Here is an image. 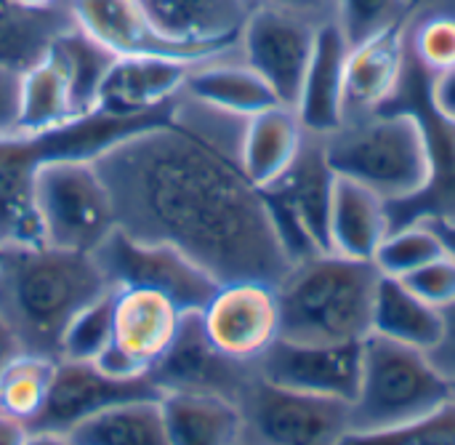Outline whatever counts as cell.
Wrapping results in <instances>:
<instances>
[{"label":"cell","mask_w":455,"mask_h":445,"mask_svg":"<svg viewBox=\"0 0 455 445\" xmlns=\"http://www.w3.org/2000/svg\"><path fill=\"white\" fill-rule=\"evenodd\" d=\"M245 120L181 93L163 123L115 142L93 163L128 238L179 248L219 286H280L293 264L264 190L243 168Z\"/></svg>","instance_id":"6da1fadb"},{"label":"cell","mask_w":455,"mask_h":445,"mask_svg":"<svg viewBox=\"0 0 455 445\" xmlns=\"http://www.w3.org/2000/svg\"><path fill=\"white\" fill-rule=\"evenodd\" d=\"M107 291L93 254L45 243L0 246V320L24 352L59 360L72 318Z\"/></svg>","instance_id":"7a4b0ae2"},{"label":"cell","mask_w":455,"mask_h":445,"mask_svg":"<svg viewBox=\"0 0 455 445\" xmlns=\"http://www.w3.org/2000/svg\"><path fill=\"white\" fill-rule=\"evenodd\" d=\"M323 142L336 176L376 192L392 208L421 200L435 184V136L424 115L411 107L349 117Z\"/></svg>","instance_id":"3957f363"},{"label":"cell","mask_w":455,"mask_h":445,"mask_svg":"<svg viewBox=\"0 0 455 445\" xmlns=\"http://www.w3.org/2000/svg\"><path fill=\"white\" fill-rule=\"evenodd\" d=\"M168 112L144 117L91 112L48 131L0 136V246L43 243L35 214V176L45 163L93 160L115 142L163 123Z\"/></svg>","instance_id":"277c9868"},{"label":"cell","mask_w":455,"mask_h":445,"mask_svg":"<svg viewBox=\"0 0 455 445\" xmlns=\"http://www.w3.org/2000/svg\"><path fill=\"white\" fill-rule=\"evenodd\" d=\"M381 272L373 262L317 254L291 267L277 286L280 323L288 342L349 344L373 334Z\"/></svg>","instance_id":"5b68a950"},{"label":"cell","mask_w":455,"mask_h":445,"mask_svg":"<svg viewBox=\"0 0 455 445\" xmlns=\"http://www.w3.org/2000/svg\"><path fill=\"white\" fill-rule=\"evenodd\" d=\"M455 395L429 352L371 334L363 342L360 387L349 406V433H384L416 422Z\"/></svg>","instance_id":"8992f818"},{"label":"cell","mask_w":455,"mask_h":445,"mask_svg":"<svg viewBox=\"0 0 455 445\" xmlns=\"http://www.w3.org/2000/svg\"><path fill=\"white\" fill-rule=\"evenodd\" d=\"M35 214L45 246L93 254L115 230V203L93 160H51L35 176Z\"/></svg>","instance_id":"52a82bcc"},{"label":"cell","mask_w":455,"mask_h":445,"mask_svg":"<svg viewBox=\"0 0 455 445\" xmlns=\"http://www.w3.org/2000/svg\"><path fill=\"white\" fill-rule=\"evenodd\" d=\"M336 179L339 176L328 163L323 136L307 134L293 166L275 184L264 187L275 230L291 264L317 254H331L328 219Z\"/></svg>","instance_id":"ba28073f"},{"label":"cell","mask_w":455,"mask_h":445,"mask_svg":"<svg viewBox=\"0 0 455 445\" xmlns=\"http://www.w3.org/2000/svg\"><path fill=\"white\" fill-rule=\"evenodd\" d=\"M243 445H341L349 435V403L288 390L261 374L237 400Z\"/></svg>","instance_id":"9c48e42d"},{"label":"cell","mask_w":455,"mask_h":445,"mask_svg":"<svg viewBox=\"0 0 455 445\" xmlns=\"http://www.w3.org/2000/svg\"><path fill=\"white\" fill-rule=\"evenodd\" d=\"M93 259L112 291L147 288L168 296L181 312H200L216 294L219 283L179 248L165 243H144L115 230Z\"/></svg>","instance_id":"30bf717a"},{"label":"cell","mask_w":455,"mask_h":445,"mask_svg":"<svg viewBox=\"0 0 455 445\" xmlns=\"http://www.w3.org/2000/svg\"><path fill=\"white\" fill-rule=\"evenodd\" d=\"M184 312L163 294L117 288L112 304V342L93 363L117 379L149 376L171 350Z\"/></svg>","instance_id":"8fae6325"},{"label":"cell","mask_w":455,"mask_h":445,"mask_svg":"<svg viewBox=\"0 0 455 445\" xmlns=\"http://www.w3.org/2000/svg\"><path fill=\"white\" fill-rule=\"evenodd\" d=\"M208 342L237 363L256 366L283 336L277 286L240 280L216 288L200 310Z\"/></svg>","instance_id":"7c38bea8"},{"label":"cell","mask_w":455,"mask_h":445,"mask_svg":"<svg viewBox=\"0 0 455 445\" xmlns=\"http://www.w3.org/2000/svg\"><path fill=\"white\" fill-rule=\"evenodd\" d=\"M317 29L320 27H312L304 19L267 8H253L240 29V59L267 80L285 107H293L299 99Z\"/></svg>","instance_id":"4fadbf2b"},{"label":"cell","mask_w":455,"mask_h":445,"mask_svg":"<svg viewBox=\"0 0 455 445\" xmlns=\"http://www.w3.org/2000/svg\"><path fill=\"white\" fill-rule=\"evenodd\" d=\"M144 398H163L152 376L117 379L104 374L93 363L56 360L48 400L40 417L29 425V433L69 435L77 425L88 422L91 417L117 403L144 400Z\"/></svg>","instance_id":"5bb4252c"},{"label":"cell","mask_w":455,"mask_h":445,"mask_svg":"<svg viewBox=\"0 0 455 445\" xmlns=\"http://www.w3.org/2000/svg\"><path fill=\"white\" fill-rule=\"evenodd\" d=\"M259 368L221 355L205 336L200 312H184L179 334L163 360L152 368V382L160 392L213 395L237 403Z\"/></svg>","instance_id":"9a60e30c"},{"label":"cell","mask_w":455,"mask_h":445,"mask_svg":"<svg viewBox=\"0 0 455 445\" xmlns=\"http://www.w3.org/2000/svg\"><path fill=\"white\" fill-rule=\"evenodd\" d=\"M256 368L272 384L344 400L352 406L360 387L363 342L304 344L277 339L269 352L256 363Z\"/></svg>","instance_id":"2e32d148"},{"label":"cell","mask_w":455,"mask_h":445,"mask_svg":"<svg viewBox=\"0 0 455 445\" xmlns=\"http://www.w3.org/2000/svg\"><path fill=\"white\" fill-rule=\"evenodd\" d=\"M67 8L72 21L115 56H171L189 61L213 59L168 37L139 0H69Z\"/></svg>","instance_id":"e0dca14e"},{"label":"cell","mask_w":455,"mask_h":445,"mask_svg":"<svg viewBox=\"0 0 455 445\" xmlns=\"http://www.w3.org/2000/svg\"><path fill=\"white\" fill-rule=\"evenodd\" d=\"M195 64L171 56H117L99 88L96 112L115 117L168 112L181 96Z\"/></svg>","instance_id":"ac0fdd59"},{"label":"cell","mask_w":455,"mask_h":445,"mask_svg":"<svg viewBox=\"0 0 455 445\" xmlns=\"http://www.w3.org/2000/svg\"><path fill=\"white\" fill-rule=\"evenodd\" d=\"M405 69H408L405 24H395L349 45L347 64H344L347 120L395 104L405 80Z\"/></svg>","instance_id":"d6986e66"},{"label":"cell","mask_w":455,"mask_h":445,"mask_svg":"<svg viewBox=\"0 0 455 445\" xmlns=\"http://www.w3.org/2000/svg\"><path fill=\"white\" fill-rule=\"evenodd\" d=\"M149 19L173 40L208 56L237 51V37L251 16V0H139Z\"/></svg>","instance_id":"ffe728a7"},{"label":"cell","mask_w":455,"mask_h":445,"mask_svg":"<svg viewBox=\"0 0 455 445\" xmlns=\"http://www.w3.org/2000/svg\"><path fill=\"white\" fill-rule=\"evenodd\" d=\"M349 43L339 21L317 29L315 51L293 104L301 125L312 136H331L347 120L344 107V64Z\"/></svg>","instance_id":"44dd1931"},{"label":"cell","mask_w":455,"mask_h":445,"mask_svg":"<svg viewBox=\"0 0 455 445\" xmlns=\"http://www.w3.org/2000/svg\"><path fill=\"white\" fill-rule=\"evenodd\" d=\"M392 232V206L376 192L336 179L331 219H328V248L347 259L373 262L379 246Z\"/></svg>","instance_id":"7402d4cb"},{"label":"cell","mask_w":455,"mask_h":445,"mask_svg":"<svg viewBox=\"0 0 455 445\" xmlns=\"http://www.w3.org/2000/svg\"><path fill=\"white\" fill-rule=\"evenodd\" d=\"M181 93L200 104L240 117H251L261 109L280 104L267 80L240 59V51L197 61L189 69Z\"/></svg>","instance_id":"603a6c76"},{"label":"cell","mask_w":455,"mask_h":445,"mask_svg":"<svg viewBox=\"0 0 455 445\" xmlns=\"http://www.w3.org/2000/svg\"><path fill=\"white\" fill-rule=\"evenodd\" d=\"M307 131L293 107L275 104L245 120L243 131V168L256 187L275 184L296 160Z\"/></svg>","instance_id":"cb8c5ba5"},{"label":"cell","mask_w":455,"mask_h":445,"mask_svg":"<svg viewBox=\"0 0 455 445\" xmlns=\"http://www.w3.org/2000/svg\"><path fill=\"white\" fill-rule=\"evenodd\" d=\"M160 406L171 445H243L240 406L227 398L163 392Z\"/></svg>","instance_id":"d4e9b609"},{"label":"cell","mask_w":455,"mask_h":445,"mask_svg":"<svg viewBox=\"0 0 455 445\" xmlns=\"http://www.w3.org/2000/svg\"><path fill=\"white\" fill-rule=\"evenodd\" d=\"M373 334L421 352H432L443 342L445 315L435 304L416 296L403 280L381 275L373 307Z\"/></svg>","instance_id":"484cf974"},{"label":"cell","mask_w":455,"mask_h":445,"mask_svg":"<svg viewBox=\"0 0 455 445\" xmlns=\"http://www.w3.org/2000/svg\"><path fill=\"white\" fill-rule=\"evenodd\" d=\"M75 117L80 115L72 99L69 80L48 45L37 61H32L27 69L19 72V131L16 134L48 131Z\"/></svg>","instance_id":"4316f807"},{"label":"cell","mask_w":455,"mask_h":445,"mask_svg":"<svg viewBox=\"0 0 455 445\" xmlns=\"http://www.w3.org/2000/svg\"><path fill=\"white\" fill-rule=\"evenodd\" d=\"M67 438L72 445H171L160 398L117 403L77 425Z\"/></svg>","instance_id":"83f0119b"},{"label":"cell","mask_w":455,"mask_h":445,"mask_svg":"<svg viewBox=\"0 0 455 445\" xmlns=\"http://www.w3.org/2000/svg\"><path fill=\"white\" fill-rule=\"evenodd\" d=\"M69 24V8L29 11L11 0H0V64L16 72L27 69Z\"/></svg>","instance_id":"f1b7e54d"},{"label":"cell","mask_w":455,"mask_h":445,"mask_svg":"<svg viewBox=\"0 0 455 445\" xmlns=\"http://www.w3.org/2000/svg\"><path fill=\"white\" fill-rule=\"evenodd\" d=\"M51 53L59 59V64L69 80L77 115L83 117V115L96 112L99 88L117 56L112 51H107L101 43H96L91 35H85L75 21L53 37Z\"/></svg>","instance_id":"f546056e"},{"label":"cell","mask_w":455,"mask_h":445,"mask_svg":"<svg viewBox=\"0 0 455 445\" xmlns=\"http://www.w3.org/2000/svg\"><path fill=\"white\" fill-rule=\"evenodd\" d=\"M53 371L56 358L21 350L0 374V414L13 417L29 427L48 400Z\"/></svg>","instance_id":"4dcf8cb0"},{"label":"cell","mask_w":455,"mask_h":445,"mask_svg":"<svg viewBox=\"0 0 455 445\" xmlns=\"http://www.w3.org/2000/svg\"><path fill=\"white\" fill-rule=\"evenodd\" d=\"M443 254L445 246L435 224L427 216H419L392 227L387 240L379 246L373 264L384 278H408Z\"/></svg>","instance_id":"1f68e13d"},{"label":"cell","mask_w":455,"mask_h":445,"mask_svg":"<svg viewBox=\"0 0 455 445\" xmlns=\"http://www.w3.org/2000/svg\"><path fill=\"white\" fill-rule=\"evenodd\" d=\"M112 304L115 291H107L72 318L59 344V360L96 363L101 358L112 342Z\"/></svg>","instance_id":"d6a6232c"},{"label":"cell","mask_w":455,"mask_h":445,"mask_svg":"<svg viewBox=\"0 0 455 445\" xmlns=\"http://www.w3.org/2000/svg\"><path fill=\"white\" fill-rule=\"evenodd\" d=\"M341 445H455V395L416 422L384 433H349Z\"/></svg>","instance_id":"836d02e7"},{"label":"cell","mask_w":455,"mask_h":445,"mask_svg":"<svg viewBox=\"0 0 455 445\" xmlns=\"http://www.w3.org/2000/svg\"><path fill=\"white\" fill-rule=\"evenodd\" d=\"M408 53L427 75L455 67V13L437 11L421 19L408 40Z\"/></svg>","instance_id":"e575fe53"},{"label":"cell","mask_w":455,"mask_h":445,"mask_svg":"<svg viewBox=\"0 0 455 445\" xmlns=\"http://www.w3.org/2000/svg\"><path fill=\"white\" fill-rule=\"evenodd\" d=\"M411 13L405 0H339V27L349 45L389 29L395 24H405Z\"/></svg>","instance_id":"d590c367"},{"label":"cell","mask_w":455,"mask_h":445,"mask_svg":"<svg viewBox=\"0 0 455 445\" xmlns=\"http://www.w3.org/2000/svg\"><path fill=\"white\" fill-rule=\"evenodd\" d=\"M397 280H403L416 296L435 304L437 310L455 304V259L448 251L432 259L429 264H424L421 270L411 272L408 278H397Z\"/></svg>","instance_id":"8d00e7d4"},{"label":"cell","mask_w":455,"mask_h":445,"mask_svg":"<svg viewBox=\"0 0 455 445\" xmlns=\"http://www.w3.org/2000/svg\"><path fill=\"white\" fill-rule=\"evenodd\" d=\"M251 5L304 19L312 27H325L339 19V0H251Z\"/></svg>","instance_id":"74e56055"},{"label":"cell","mask_w":455,"mask_h":445,"mask_svg":"<svg viewBox=\"0 0 455 445\" xmlns=\"http://www.w3.org/2000/svg\"><path fill=\"white\" fill-rule=\"evenodd\" d=\"M427 107L440 123L455 128V67L427 77Z\"/></svg>","instance_id":"f35d334b"},{"label":"cell","mask_w":455,"mask_h":445,"mask_svg":"<svg viewBox=\"0 0 455 445\" xmlns=\"http://www.w3.org/2000/svg\"><path fill=\"white\" fill-rule=\"evenodd\" d=\"M19 131V72L0 64V136Z\"/></svg>","instance_id":"ab89813d"},{"label":"cell","mask_w":455,"mask_h":445,"mask_svg":"<svg viewBox=\"0 0 455 445\" xmlns=\"http://www.w3.org/2000/svg\"><path fill=\"white\" fill-rule=\"evenodd\" d=\"M443 315H445V334L443 342L429 352V358L440 368V374L455 384V304L445 307Z\"/></svg>","instance_id":"60d3db41"},{"label":"cell","mask_w":455,"mask_h":445,"mask_svg":"<svg viewBox=\"0 0 455 445\" xmlns=\"http://www.w3.org/2000/svg\"><path fill=\"white\" fill-rule=\"evenodd\" d=\"M29 435L32 433L24 422L0 414V445H27Z\"/></svg>","instance_id":"b9f144b4"},{"label":"cell","mask_w":455,"mask_h":445,"mask_svg":"<svg viewBox=\"0 0 455 445\" xmlns=\"http://www.w3.org/2000/svg\"><path fill=\"white\" fill-rule=\"evenodd\" d=\"M19 352H21V347H19L16 336H13L11 328L0 320V374H3V368H5Z\"/></svg>","instance_id":"7bdbcfd3"},{"label":"cell","mask_w":455,"mask_h":445,"mask_svg":"<svg viewBox=\"0 0 455 445\" xmlns=\"http://www.w3.org/2000/svg\"><path fill=\"white\" fill-rule=\"evenodd\" d=\"M427 219H429V216H427ZM429 222L435 224L437 235L443 238L445 251L455 259V219H429Z\"/></svg>","instance_id":"ee69618b"},{"label":"cell","mask_w":455,"mask_h":445,"mask_svg":"<svg viewBox=\"0 0 455 445\" xmlns=\"http://www.w3.org/2000/svg\"><path fill=\"white\" fill-rule=\"evenodd\" d=\"M21 8H29V11H51V8H67L69 0H11Z\"/></svg>","instance_id":"f6af8a7d"},{"label":"cell","mask_w":455,"mask_h":445,"mask_svg":"<svg viewBox=\"0 0 455 445\" xmlns=\"http://www.w3.org/2000/svg\"><path fill=\"white\" fill-rule=\"evenodd\" d=\"M27 445H72L67 435H56V433H32Z\"/></svg>","instance_id":"bcb514c9"},{"label":"cell","mask_w":455,"mask_h":445,"mask_svg":"<svg viewBox=\"0 0 455 445\" xmlns=\"http://www.w3.org/2000/svg\"><path fill=\"white\" fill-rule=\"evenodd\" d=\"M405 3H408V8H411V11H416L424 0H405Z\"/></svg>","instance_id":"7dc6e473"}]
</instances>
